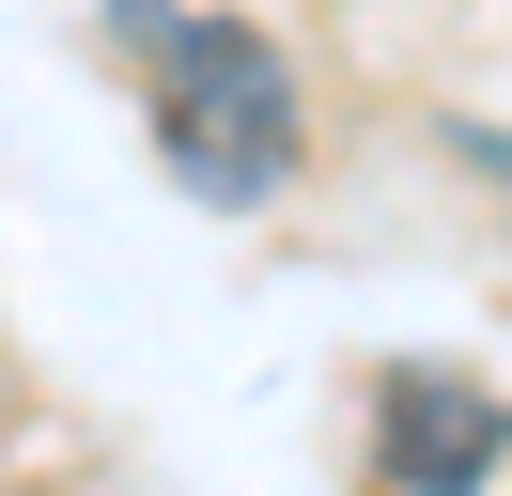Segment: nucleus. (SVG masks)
Here are the masks:
<instances>
[{
	"instance_id": "obj_1",
	"label": "nucleus",
	"mask_w": 512,
	"mask_h": 496,
	"mask_svg": "<svg viewBox=\"0 0 512 496\" xmlns=\"http://www.w3.org/2000/svg\"><path fill=\"white\" fill-rule=\"evenodd\" d=\"M125 31H156V16H125ZM156 155L187 202H264L295 171V62L233 16L156 31Z\"/></svg>"
},
{
	"instance_id": "obj_2",
	"label": "nucleus",
	"mask_w": 512,
	"mask_h": 496,
	"mask_svg": "<svg viewBox=\"0 0 512 496\" xmlns=\"http://www.w3.org/2000/svg\"><path fill=\"white\" fill-rule=\"evenodd\" d=\"M388 496H481L512 465V403L466 372H388V434H373Z\"/></svg>"
}]
</instances>
